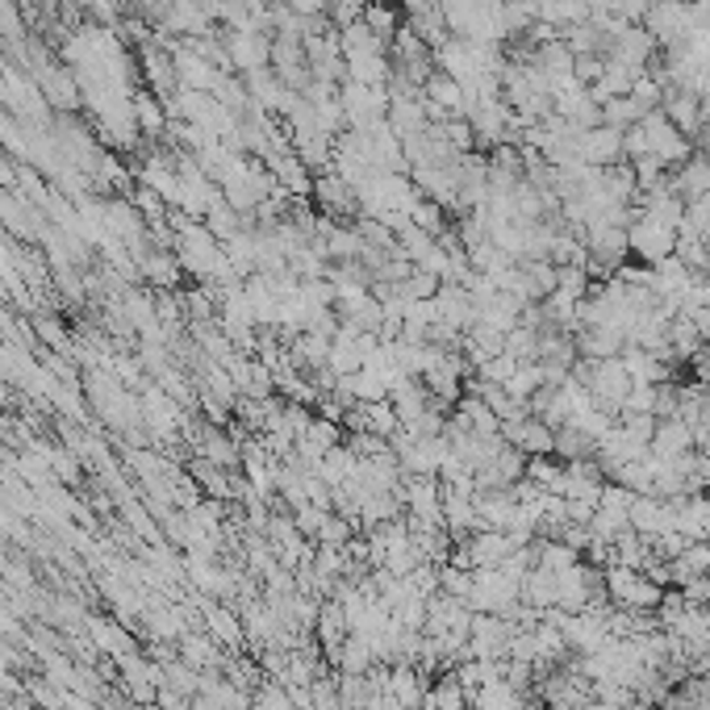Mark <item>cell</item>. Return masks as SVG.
<instances>
[{"label": "cell", "mask_w": 710, "mask_h": 710, "mask_svg": "<svg viewBox=\"0 0 710 710\" xmlns=\"http://www.w3.org/2000/svg\"><path fill=\"white\" fill-rule=\"evenodd\" d=\"M606 598L619 610H635V614H656V606L664 598V585H656L648 573L639 569H623V565H606Z\"/></svg>", "instance_id": "6da1fadb"}, {"label": "cell", "mask_w": 710, "mask_h": 710, "mask_svg": "<svg viewBox=\"0 0 710 710\" xmlns=\"http://www.w3.org/2000/svg\"><path fill=\"white\" fill-rule=\"evenodd\" d=\"M631 384H635V381L627 377V368H623V359H619V355H614V359H589L585 389H589L594 406L606 410L610 418H614V414H623V402H627Z\"/></svg>", "instance_id": "7a4b0ae2"}, {"label": "cell", "mask_w": 710, "mask_h": 710, "mask_svg": "<svg viewBox=\"0 0 710 710\" xmlns=\"http://www.w3.org/2000/svg\"><path fill=\"white\" fill-rule=\"evenodd\" d=\"M631 502H635V493L623 490L619 481L601 485V497H598V506H594V519H589V535H594L598 544H614L619 535H627L631 531Z\"/></svg>", "instance_id": "3957f363"}, {"label": "cell", "mask_w": 710, "mask_h": 710, "mask_svg": "<svg viewBox=\"0 0 710 710\" xmlns=\"http://www.w3.org/2000/svg\"><path fill=\"white\" fill-rule=\"evenodd\" d=\"M627 246L631 255L644 259V268H656L660 259H669L677 251V230L664 226V221L648 218V214H635V221L627 226Z\"/></svg>", "instance_id": "277c9868"}, {"label": "cell", "mask_w": 710, "mask_h": 710, "mask_svg": "<svg viewBox=\"0 0 710 710\" xmlns=\"http://www.w3.org/2000/svg\"><path fill=\"white\" fill-rule=\"evenodd\" d=\"M639 26L652 34L656 47H664V51H673V47H685L689 42V34H694V13H689V4H652L648 13H644V22Z\"/></svg>", "instance_id": "5b68a950"}, {"label": "cell", "mask_w": 710, "mask_h": 710, "mask_svg": "<svg viewBox=\"0 0 710 710\" xmlns=\"http://www.w3.org/2000/svg\"><path fill=\"white\" fill-rule=\"evenodd\" d=\"M510 639H515V623L510 619H502V614H472L468 656H477V660H506Z\"/></svg>", "instance_id": "8992f818"}, {"label": "cell", "mask_w": 710, "mask_h": 710, "mask_svg": "<svg viewBox=\"0 0 710 710\" xmlns=\"http://www.w3.org/2000/svg\"><path fill=\"white\" fill-rule=\"evenodd\" d=\"M631 531L639 540H648V544L664 540L673 531V502L656 497V493H635V502H631Z\"/></svg>", "instance_id": "52a82bcc"}, {"label": "cell", "mask_w": 710, "mask_h": 710, "mask_svg": "<svg viewBox=\"0 0 710 710\" xmlns=\"http://www.w3.org/2000/svg\"><path fill=\"white\" fill-rule=\"evenodd\" d=\"M576 160L589 167L627 164V155H623V130H610V126L581 130V138H576Z\"/></svg>", "instance_id": "ba28073f"}, {"label": "cell", "mask_w": 710, "mask_h": 710, "mask_svg": "<svg viewBox=\"0 0 710 710\" xmlns=\"http://www.w3.org/2000/svg\"><path fill=\"white\" fill-rule=\"evenodd\" d=\"M673 502V531L689 544H710V497L707 493H685Z\"/></svg>", "instance_id": "9c48e42d"}, {"label": "cell", "mask_w": 710, "mask_h": 710, "mask_svg": "<svg viewBox=\"0 0 710 710\" xmlns=\"http://www.w3.org/2000/svg\"><path fill=\"white\" fill-rule=\"evenodd\" d=\"M384 689L397 698V707L402 710H422L427 702V689H431V677L418 669V664H393L389 673H384Z\"/></svg>", "instance_id": "30bf717a"}, {"label": "cell", "mask_w": 710, "mask_h": 710, "mask_svg": "<svg viewBox=\"0 0 710 710\" xmlns=\"http://www.w3.org/2000/svg\"><path fill=\"white\" fill-rule=\"evenodd\" d=\"M698 447V435H694V427L685 422V418H656V435H652V456L660 460H677L685 452H694Z\"/></svg>", "instance_id": "8fae6325"}, {"label": "cell", "mask_w": 710, "mask_h": 710, "mask_svg": "<svg viewBox=\"0 0 710 710\" xmlns=\"http://www.w3.org/2000/svg\"><path fill=\"white\" fill-rule=\"evenodd\" d=\"M660 113L682 130L689 142L698 138V130H702V97L698 92H685V88H669L664 92V105H660Z\"/></svg>", "instance_id": "7c38bea8"}, {"label": "cell", "mask_w": 710, "mask_h": 710, "mask_svg": "<svg viewBox=\"0 0 710 710\" xmlns=\"http://www.w3.org/2000/svg\"><path fill=\"white\" fill-rule=\"evenodd\" d=\"M669 185L682 201H694V196H707L710 192V155L707 151H694L682 167L669 172Z\"/></svg>", "instance_id": "4fadbf2b"}, {"label": "cell", "mask_w": 710, "mask_h": 710, "mask_svg": "<svg viewBox=\"0 0 710 710\" xmlns=\"http://www.w3.org/2000/svg\"><path fill=\"white\" fill-rule=\"evenodd\" d=\"M623 368H627V377L635 384H664L669 381V359L656 352H644V347H623Z\"/></svg>", "instance_id": "5bb4252c"}, {"label": "cell", "mask_w": 710, "mask_h": 710, "mask_svg": "<svg viewBox=\"0 0 710 710\" xmlns=\"http://www.w3.org/2000/svg\"><path fill=\"white\" fill-rule=\"evenodd\" d=\"M627 339L619 330H606V327H581L576 330V355L581 359H614L623 355Z\"/></svg>", "instance_id": "9a60e30c"}, {"label": "cell", "mask_w": 710, "mask_h": 710, "mask_svg": "<svg viewBox=\"0 0 710 710\" xmlns=\"http://www.w3.org/2000/svg\"><path fill=\"white\" fill-rule=\"evenodd\" d=\"M314 189H318V201H322V210H327L330 218H343V214H355V210H359L355 189L343 180V176H339V172H334V167H330V172L318 180V185H314Z\"/></svg>", "instance_id": "2e32d148"}, {"label": "cell", "mask_w": 710, "mask_h": 710, "mask_svg": "<svg viewBox=\"0 0 710 710\" xmlns=\"http://www.w3.org/2000/svg\"><path fill=\"white\" fill-rule=\"evenodd\" d=\"M334 660H339V669H343V673H355V677L372 673V664H377L372 644H368L364 635H347V639H343V648L334 652Z\"/></svg>", "instance_id": "e0dca14e"}, {"label": "cell", "mask_w": 710, "mask_h": 710, "mask_svg": "<svg viewBox=\"0 0 710 710\" xmlns=\"http://www.w3.org/2000/svg\"><path fill=\"white\" fill-rule=\"evenodd\" d=\"M551 456L556 460H589L594 456V439L581 435L576 427H556V447H551Z\"/></svg>", "instance_id": "ac0fdd59"}, {"label": "cell", "mask_w": 710, "mask_h": 710, "mask_svg": "<svg viewBox=\"0 0 710 710\" xmlns=\"http://www.w3.org/2000/svg\"><path fill=\"white\" fill-rule=\"evenodd\" d=\"M635 122H644V110H639L631 97H610V101H601V126H610V130H631Z\"/></svg>", "instance_id": "d6986e66"}, {"label": "cell", "mask_w": 710, "mask_h": 710, "mask_svg": "<svg viewBox=\"0 0 710 710\" xmlns=\"http://www.w3.org/2000/svg\"><path fill=\"white\" fill-rule=\"evenodd\" d=\"M502 389H506V393H510L519 406H527V402L535 397V389H544V372H540V364H519V368H515V377L502 384Z\"/></svg>", "instance_id": "ffe728a7"}, {"label": "cell", "mask_w": 710, "mask_h": 710, "mask_svg": "<svg viewBox=\"0 0 710 710\" xmlns=\"http://www.w3.org/2000/svg\"><path fill=\"white\" fill-rule=\"evenodd\" d=\"M515 368H519V359H510V355L502 352V355H493V359H485L477 372H481V381H490V384H506L510 377H515Z\"/></svg>", "instance_id": "44dd1931"}, {"label": "cell", "mask_w": 710, "mask_h": 710, "mask_svg": "<svg viewBox=\"0 0 710 710\" xmlns=\"http://www.w3.org/2000/svg\"><path fill=\"white\" fill-rule=\"evenodd\" d=\"M623 414H648V418H656V384H631Z\"/></svg>", "instance_id": "7402d4cb"}, {"label": "cell", "mask_w": 710, "mask_h": 710, "mask_svg": "<svg viewBox=\"0 0 710 710\" xmlns=\"http://www.w3.org/2000/svg\"><path fill=\"white\" fill-rule=\"evenodd\" d=\"M685 226H689V230H698L702 239H710V192H707V196L685 201Z\"/></svg>", "instance_id": "603a6c76"}, {"label": "cell", "mask_w": 710, "mask_h": 710, "mask_svg": "<svg viewBox=\"0 0 710 710\" xmlns=\"http://www.w3.org/2000/svg\"><path fill=\"white\" fill-rule=\"evenodd\" d=\"M707 497H710V485H707Z\"/></svg>", "instance_id": "cb8c5ba5"}]
</instances>
